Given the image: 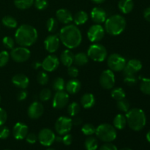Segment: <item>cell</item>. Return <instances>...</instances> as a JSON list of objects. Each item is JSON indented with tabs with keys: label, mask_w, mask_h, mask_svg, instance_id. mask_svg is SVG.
Listing matches in <instances>:
<instances>
[{
	"label": "cell",
	"mask_w": 150,
	"mask_h": 150,
	"mask_svg": "<svg viewBox=\"0 0 150 150\" xmlns=\"http://www.w3.org/2000/svg\"><path fill=\"white\" fill-rule=\"evenodd\" d=\"M37 79H38V83L40 85H45L48 83V81H49V77H48V74L45 72H40L38 75V77H37Z\"/></svg>",
	"instance_id": "40"
},
{
	"label": "cell",
	"mask_w": 150,
	"mask_h": 150,
	"mask_svg": "<svg viewBox=\"0 0 150 150\" xmlns=\"http://www.w3.org/2000/svg\"><path fill=\"white\" fill-rule=\"evenodd\" d=\"M126 59L119 54H112L108 57L107 64L113 72L122 71L126 65Z\"/></svg>",
	"instance_id": "7"
},
{
	"label": "cell",
	"mask_w": 150,
	"mask_h": 150,
	"mask_svg": "<svg viewBox=\"0 0 150 150\" xmlns=\"http://www.w3.org/2000/svg\"><path fill=\"white\" fill-rule=\"evenodd\" d=\"M81 104L83 108H86V109L91 108L95 104V96L91 93L84 94L81 99Z\"/></svg>",
	"instance_id": "24"
},
{
	"label": "cell",
	"mask_w": 150,
	"mask_h": 150,
	"mask_svg": "<svg viewBox=\"0 0 150 150\" xmlns=\"http://www.w3.org/2000/svg\"><path fill=\"white\" fill-rule=\"evenodd\" d=\"M88 18H89V16H88L87 13L85 11L81 10V11H79L78 13H76L74 18H73V21H74L76 25L81 26V25L84 24L88 21Z\"/></svg>",
	"instance_id": "27"
},
{
	"label": "cell",
	"mask_w": 150,
	"mask_h": 150,
	"mask_svg": "<svg viewBox=\"0 0 150 150\" xmlns=\"http://www.w3.org/2000/svg\"><path fill=\"white\" fill-rule=\"evenodd\" d=\"M55 141L57 142H62V137H61V136H57V137H56Z\"/></svg>",
	"instance_id": "56"
},
{
	"label": "cell",
	"mask_w": 150,
	"mask_h": 150,
	"mask_svg": "<svg viewBox=\"0 0 150 150\" xmlns=\"http://www.w3.org/2000/svg\"><path fill=\"white\" fill-rule=\"evenodd\" d=\"M2 42L4 46L8 49H13L15 46V40L10 37H4L2 40Z\"/></svg>",
	"instance_id": "42"
},
{
	"label": "cell",
	"mask_w": 150,
	"mask_h": 150,
	"mask_svg": "<svg viewBox=\"0 0 150 150\" xmlns=\"http://www.w3.org/2000/svg\"><path fill=\"white\" fill-rule=\"evenodd\" d=\"M56 16L58 21L64 23L69 24L73 21V16L72 13L67 9H59L56 13Z\"/></svg>",
	"instance_id": "20"
},
{
	"label": "cell",
	"mask_w": 150,
	"mask_h": 150,
	"mask_svg": "<svg viewBox=\"0 0 150 150\" xmlns=\"http://www.w3.org/2000/svg\"><path fill=\"white\" fill-rule=\"evenodd\" d=\"M28 96V92H26L24 89H22L21 91L18 93L17 95V98L19 101H23L24 100H26V98H27Z\"/></svg>",
	"instance_id": "51"
},
{
	"label": "cell",
	"mask_w": 150,
	"mask_h": 150,
	"mask_svg": "<svg viewBox=\"0 0 150 150\" xmlns=\"http://www.w3.org/2000/svg\"><path fill=\"white\" fill-rule=\"evenodd\" d=\"M12 82L17 87L25 89L29 86V79L26 75L16 74L12 79Z\"/></svg>",
	"instance_id": "21"
},
{
	"label": "cell",
	"mask_w": 150,
	"mask_h": 150,
	"mask_svg": "<svg viewBox=\"0 0 150 150\" xmlns=\"http://www.w3.org/2000/svg\"><path fill=\"white\" fill-rule=\"evenodd\" d=\"M59 65V59L56 55H48L41 63L42 69L47 72H53Z\"/></svg>",
	"instance_id": "15"
},
{
	"label": "cell",
	"mask_w": 150,
	"mask_h": 150,
	"mask_svg": "<svg viewBox=\"0 0 150 150\" xmlns=\"http://www.w3.org/2000/svg\"><path fill=\"white\" fill-rule=\"evenodd\" d=\"M95 130H96V127H95V126H94L93 125L89 124V123L85 124L81 128L82 133H83L85 136H92L93 134H95Z\"/></svg>",
	"instance_id": "36"
},
{
	"label": "cell",
	"mask_w": 150,
	"mask_h": 150,
	"mask_svg": "<svg viewBox=\"0 0 150 150\" xmlns=\"http://www.w3.org/2000/svg\"><path fill=\"white\" fill-rule=\"evenodd\" d=\"M40 66L41 63L39 62H33V64H32V67L35 69H38Z\"/></svg>",
	"instance_id": "54"
},
{
	"label": "cell",
	"mask_w": 150,
	"mask_h": 150,
	"mask_svg": "<svg viewBox=\"0 0 150 150\" xmlns=\"http://www.w3.org/2000/svg\"><path fill=\"white\" fill-rule=\"evenodd\" d=\"M69 102V95L64 91L57 92L53 98V107L56 109H61L65 107Z\"/></svg>",
	"instance_id": "13"
},
{
	"label": "cell",
	"mask_w": 150,
	"mask_h": 150,
	"mask_svg": "<svg viewBox=\"0 0 150 150\" xmlns=\"http://www.w3.org/2000/svg\"><path fill=\"white\" fill-rule=\"evenodd\" d=\"M38 139L42 146H49L55 142L56 136L51 129L43 128L40 131Z\"/></svg>",
	"instance_id": "12"
},
{
	"label": "cell",
	"mask_w": 150,
	"mask_h": 150,
	"mask_svg": "<svg viewBox=\"0 0 150 150\" xmlns=\"http://www.w3.org/2000/svg\"><path fill=\"white\" fill-rule=\"evenodd\" d=\"M91 1H92L94 3H95V4H102V3H103L105 0H91Z\"/></svg>",
	"instance_id": "55"
},
{
	"label": "cell",
	"mask_w": 150,
	"mask_h": 150,
	"mask_svg": "<svg viewBox=\"0 0 150 150\" xmlns=\"http://www.w3.org/2000/svg\"><path fill=\"white\" fill-rule=\"evenodd\" d=\"M59 38L62 43L69 49L79 47L82 41V35L80 29L73 24H67L61 29Z\"/></svg>",
	"instance_id": "1"
},
{
	"label": "cell",
	"mask_w": 150,
	"mask_h": 150,
	"mask_svg": "<svg viewBox=\"0 0 150 150\" xmlns=\"http://www.w3.org/2000/svg\"><path fill=\"white\" fill-rule=\"evenodd\" d=\"M140 89L145 95H150V79H142L140 84Z\"/></svg>",
	"instance_id": "34"
},
{
	"label": "cell",
	"mask_w": 150,
	"mask_h": 150,
	"mask_svg": "<svg viewBox=\"0 0 150 150\" xmlns=\"http://www.w3.org/2000/svg\"><path fill=\"white\" fill-rule=\"evenodd\" d=\"M75 55L70 50H64L60 56V61L66 67H70L74 63Z\"/></svg>",
	"instance_id": "22"
},
{
	"label": "cell",
	"mask_w": 150,
	"mask_h": 150,
	"mask_svg": "<svg viewBox=\"0 0 150 150\" xmlns=\"http://www.w3.org/2000/svg\"><path fill=\"white\" fill-rule=\"evenodd\" d=\"M86 54L91 59L101 62L106 59L108 53L106 48L103 45L99 43H95L89 47Z\"/></svg>",
	"instance_id": "6"
},
{
	"label": "cell",
	"mask_w": 150,
	"mask_h": 150,
	"mask_svg": "<svg viewBox=\"0 0 150 150\" xmlns=\"http://www.w3.org/2000/svg\"><path fill=\"white\" fill-rule=\"evenodd\" d=\"M31 56L30 51L26 47H17L13 48L10 52V57L15 62L18 63L25 62Z\"/></svg>",
	"instance_id": "9"
},
{
	"label": "cell",
	"mask_w": 150,
	"mask_h": 150,
	"mask_svg": "<svg viewBox=\"0 0 150 150\" xmlns=\"http://www.w3.org/2000/svg\"><path fill=\"white\" fill-rule=\"evenodd\" d=\"M81 83L77 79H71L65 84V89L69 94H76L80 91Z\"/></svg>",
	"instance_id": "23"
},
{
	"label": "cell",
	"mask_w": 150,
	"mask_h": 150,
	"mask_svg": "<svg viewBox=\"0 0 150 150\" xmlns=\"http://www.w3.org/2000/svg\"><path fill=\"white\" fill-rule=\"evenodd\" d=\"M117 106L118 108V109L120 110L122 112H125L127 113V111L130 110V103L125 99L120 100H118L117 104Z\"/></svg>",
	"instance_id": "37"
},
{
	"label": "cell",
	"mask_w": 150,
	"mask_h": 150,
	"mask_svg": "<svg viewBox=\"0 0 150 150\" xmlns=\"http://www.w3.org/2000/svg\"><path fill=\"white\" fill-rule=\"evenodd\" d=\"M1 22H2V24L4 25V26L9 28V29H14V28H16L18 25L16 19L10 16H4L2 18Z\"/></svg>",
	"instance_id": "30"
},
{
	"label": "cell",
	"mask_w": 150,
	"mask_h": 150,
	"mask_svg": "<svg viewBox=\"0 0 150 150\" xmlns=\"http://www.w3.org/2000/svg\"><path fill=\"white\" fill-rule=\"evenodd\" d=\"M10 59V54L7 51H2L0 52V67H2L7 64Z\"/></svg>",
	"instance_id": "41"
},
{
	"label": "cell",
	"mask_w": 150,
	"mask_h": 150,
	"mask_svg": "<svg viewBox=\"0 0 150 150\" xmlns=\"http://www.w3.org/2000/svg\"><path fill=\"white\" fill-rule=\"evenodd\" d=\"M44 113V107L42 103L35 101L29 105L28 108V115L32 120L39 119Z\"/></svg>",
	"instance_id": "17"
},
{
	"label": "cell",
	"mask_w": 150,
	"mask_h": 150,
	"mask_svg": "<svg viewBox=\"0 0 150 150\" xmlns=\"http://www.w3.org/2000/svg\"><path fill=\"white\" fill-rule=\"evenodd\" d=\"M106 13L101 7H94L92 9V12H91V18H92V20L95 23H98V24H100V23H104L105 21V20H106Z\"/></svg>",
	"instance_id": "19"
},
{
	"label": "cell",
	"mask_w": 150,
	"mask_h": 150,
	"mask_svg": "<svg viewBox=\"0 0 150 150\" xmlns=\"http://www.w3.org/2000/svg\"><path fill=\"white\" fill-rule=\"evenodd\" d=\"M0 103H1V95H0Z\"/></svg>",
	"instance_id": "60"
},
{
	"label": "cell",
	"mask_w": 150,
	"mask_h": 150,
	"mask_svg": "<svg viewBox=\"0 0 150 150\" xmlns=\"http://www.w3.org/2000/svg\"><path fill=\"white\" fill-rule=\"evenodd\" d=\"M51 96H52V93H51V91L49 89H42L40 93L39 98L40 99V100L42 101H48L51 99Z\"/></svg>",
	"instance_id": "39"
},
{
	"label": "cell",
	"mask_w": 150,
	"mask_h": 150,
	"mask_svg": "<svg viewBox=\"0 0 150 150\" xmlns=\"http://www.w3.org/2000/svg\"><path fill=\"white\" fill-rule=\"evenodd\" d=\"M146 140H147L148 142H149V143H150V130L147 133V134H146Z\"/></svg>",
	"instance_id": "57"
},
{
	"label": "cell",
	"mask_w": 150,
	"mask_h": 150,
	"mask_svg": "<svg viewBox=\"0 0 150 150\" xmlns=\"http://www.w3.org/2000/svg\"><path fill=\"white\" fill-rule=\"evenodd\" d=\"M125 117L129 127L134 131H140L146 125V115L141 108H134L130 109Z\"/></svg>",
	"instance_id": "3"
},
{
	"label": "cell",
	"mask_w": 150,
	"mask_h": 150,
	"mask_svg": "<svg viewBox=\"0 0 150 150\" xmlns=\"http://www.w3.org/2000/svg\"><path fill=\"white\" fill-rule=\"evenodd\" d=\"M47 150H55V149H52V148H48V149H47Z\"/></svg>",
	"instance_id": "59"
},
{
	"label": "cell",
	"mask_w": 150,
	"mask_h": 150,
	"mask_svg": "<svg viewBox=\"0 0 150 150\" xmlns=\"http://www.w3.org/2000/svg\"><path fill=\"white\" fill-rule=\"evenodd\" d=\"M52 87L56 92L64 91V89H65V83L64 79L61 77L56 78L52 83Z\"/></svg>",
	"instance_id": "32"
},
{
	"label": "cell",
	"mask_w": 150,
	"mask_h": 150,
	"mask_svg": "<svg viewBox=\"0 0 150 150\" xmlns=\"http://www.w3.org/2000/svg\"><path fill=\"white\" fill-rule=\"evenodd\" d=\"M126 20L121 15H114L106 18L105 21V30L113 36L120 35L126 28Z\"/></svg>",
	"instance_id": "4"
},
{
	"label": "cell",
	"mask_w": 150,
	"mask_h": 150,
	"mask_svg": "<svg viewBox=\"0 0 150 150\" xmlns=\"http://www.w3.org/2000/svg\"><path fill=\"white\" fill-rule=\"evenodd\" d=\"M114 127L118 130H122L127 125V119L123 114H119L114 119Z\"/></svg>",
	"instance_id": "26"
},
{
	"label": "cell",
	"mask_w": 150,
	"mask_h": 150,
	"mask_svg": "<svg viewBox=\"0 0 150 150\" xmlns=\"http://www.w3.org/2000/svg\"><path fill=\"white\" fill-rule=\"evenodd\" d=\"M124 82L126 85H127V86H134V85L136 84V83H137V79H136V77L135 76V75L125 76Z\"/></svg>",
	"instance_id": "44"
},
{
	"label": "cell",
	"mask_w": 150,
	"mask_h": 150,
	"mask_svg": "<svg viewBox=\"0 0 150 150\" xmlns=\"http://www.w3.org/2000/svg\"><path fill=\"white\" fill-rule=\"evenodd\" d=\"M28 126L22 122H17L14 125L13 129V135L17 140H22L26 138L28 134Z\"/></svg>",
	"instance_id": "18"
},
{
	"label": "cell",
	"mask_w": 150,
	"mask_h": 150,
	"mask_svg": "<svg viewBox=\"0 0 150 150\" xmlns=\"http://www.w3.org/2000/svg\"><path fill=\"white\" fill-rule=\"evenodd\" d=\"M100 150H118L117 147L113 144L108 142V143H105L104 144H103L101 146V147L100 148Z\"/></svg>",
	"instance_id": "50"
},
{
	"label": "cell",
	"mask_w": 150,
	"mask_h": 150,
	"mask_svg": "<svg viewBox=\"0 0 150 150\" xmlns=\"http://www.w3.org/2000/svg\"><path fill=\"white\" fill-rule=\"evenodd\" d=\"M120 150H133L131 149H130V148H127V147H125V148H122V149H121Z\"/></svg>",
	"instance_id": "58"
},
{
	"label": "cell",
	"mask_w": 150,
	"mask_h": 150,
	"mask_svg": "<svg viewBox=\"0 0 150 150\" xmlns=\"http://www.w3.org/2000/svg\"><path fill=\"white\" fill-rule=\"evenodd\" d=\"M67 73H68V75L72 78H76L78 76H79V71L78 70L77 67H76L75 66H70L68 67V70H67Z\"/></svg>",
	"instance_id": "46"
},
{
	"label": "cell",
	"mask_w": 150,
	"mask_h": 150,
	"mask_svg": "<svg viewBox=\"0 0 150 150\" xmlns=\"http://www.w3.org/2000/svg\"><path fill=\"white\" fill-rule=\"evenodd\" d=\"M38 38V31L34 26L23 24L16 32L15 40L18 45L23 47H29L33 45Z\"/></svg>",
	"instance_id": "2"
},
{
	"label": "cell",
	"mask_w": 150,
	"mask_h": 150,
	"mask_svg": "<svg viewBox=\"0 0 150 150\" xmlns=\"http://www.w3.org/2000/svg\"><path fill=\"white\" fill-rule=\"evenodd\" d=\"M34 0H14V4L19 10H26L32 7Z\"/></svg>",
	"instance_id": "29"
},
{
	"label": "cell",
	"mask_w": 150,
	"mask_h": 150,
	"mask_svg": "<svg viewBox=\"0 0 150 150\" xmlns=\"http://www.w3.org/2000/svg\"><path fill=\"white\" fill-rule=\"evenodd\" d=\"M25 139H26V142H27L29 144H31L36 143L37 141L38 140V136H37L35 133H28V134L26 135Z\"/></svg>",
	"instance_id": "47"
},
{
	"label": "cell",
	"mask_w": 150,
	"mask_h": 150,
	"mask_svg": "<svg viewBox=\"0 0 150 150\" xmlns=\"http://www.w3.org/2000/svg\"><path fill=\"white\" fill-rule=\"evenodd\" d=\"M73 142V136L72 135L67 133V134L64 135V136L62 137V143L64 144L66 146H69L72 144Z\"/></svg>",
	"instance_id": "49"
},
{
	"label": "cell",
	"mask_w": 150,
	"mask_h": 150,
	"mask_svg": "<svg viewBox=\"0 0 150 150\" xmlns=\"http://www.w3.org/2000/svg\"><path fill=\"white\" fill-rule=\"evenodd\" d=\"M100 83L105 89H111L115 85V76L112 70H105L101 73L100 77Z\"/></svg>",
	"instance_id": "11"
},
{
	"label": "cell",
	"mask_w": 150,
	"mask_h": 150,
	"mask_svg": "<svg viewBox=\"0 0 150 150\" xmlns=\"http://www.w3.org/2000/svg\"><path fill=\"white\" fill-rule=\"evenodd\" d=\"M89 62V57L86 53L80 52L75 55L74 62L78 66H83Z\"/></svg>",
	"instance_id": "28"
},
{
	"label": "cell",
	"mask_w": 150,
	"mask_h": 150,
	"mask_svg": "<svg viewBox=\"0 0 150 150\" xmlns=\"http://www.w3.org/2000/svg\"><path fill=\"white\" fill-rule=\"evenodd\" d=\"M126 94L124 89L121 87H116L111 92V97L117 101L125 98Z\"/></svg>",
	"instance_id": "33"
},
{
	"label": "cell",
	"mask_w": 150,
	"mask_h": 150,
	"mask_svg": "<svg viewBox=\"0 0 150 150\" xmlns=\"http://www.w3.org/2000/svg\"><path fill=\"white\" fill-rule=\"evenodd\" d=\"M44 45L46 51L49 53H54L58 50L60 45V39L57 35H50L45 38Z\"/></svg>",
	"instance_id": "16"
},
{
	"label": "cell",
	"mask_w": 150,
	"mask_h": 150,
	"mask_svg": "<svg viewBox=\"0 0 150 150\" xmlns=\"http://www.w3.org/2000/svg\"><path fill=\"white\" fill-rule=\"evenodd\" d=\"M10 136V130L5 126H0V139H6Z\"/></svg>",
	"instance_id": "45"
},
{
	"label": "cell",
	"mask_w": 150,
	"mask_h": 150,
	"mask_svg": "<svg viewBox=\"0 0 150 150\" xmlns=\"http://www.w3.org/2000/svg\"><path fill=\"white\" fill-rule=\"evenodd\" d=\"M72 119L67 117H60L55 123V130L59 135L64 136L69 133L73 127Z\"/></svg>",
	"instance_id": "8"
},
{
	"label": "cell",
	"mask_w": 150,
	"mask_h": 150,
	"mask_svg": "<svg viewBox=\"0 0 150 150\" xmlns=\"http://www.w3.org/2000/svg\"><path fill=\"white\" fill-rule=\"evenodd\" d=\"M142 68V64L141 61L139 59H130L126 63V65L125 68L123 69V74L125 76H133L136 73L140 71Z\"/></svg>",
	"instance_id": "14"
},
{
	"label": "cell",
	"mask_w": 150,
	"mask_h": 150,
	"mask_svg": "<svg viewBox=\"0 0 150 150\" xmlns=\"http://www.w3.org/2000/svg\"><path fill=\"white\" fill-rule=\"evenodd\" d=\"M5 150H7V149H5Z\"/></svg>",
	"instance_id": "61"
},
{
	"label": "cell",
	"mask_w": 150,
	"mask_h": 150,
	"mask_svg": "<svg viewBox=\"0 0 150 150\" xmlns=\"http://www.w3.org/2000/svg\"><path fill=\"white\" fill-rule=\"evenodd\" d=\"M85 149L86 150H96L98 147V142L95 137L87 138L84 142Z\"/></svg>",
	"instance_id": "31"
},
{
	"label": "cell",
	"mask_w": 150,
	"mask_h": 150,
	"mask_svg": "<svg viewBox=\"0 0 150 150\" xmlns=\"http://www.w3.org/2000/svg\"><path fill=\"white\" fill-rule=\"evenodd\" d=\"M81 111V107L79 105V103L76 102L72 103L71 104H70L67 108V113L69 114V115H70L71 117H75V116L78 115L79 113Z\"/></svg>",
	"instance_id": "35"
},
{
	"label": "cell",
	"mask_w": 150,
	"mask_h": 150,
	"mask_svg": "<svg viewBox=\"0 0 150 150\" xmlns=\"http://www.w3.org/2000/svg\"><path fill=\"white\" fill-rule=\"evenodd\" d=\"M118 7L122 13L128 14L133 10L134 7V3L133 0H120L118 3Z\"/></svg>",
	"instance_id": "25"
},
{
	"label": "cell",
	"mask_w": 150,
	"mask_h": 150,
	"mask_svg": "<svg viewBox=\"0 0 150 150\" xmlns=\"http://www.w3.org/2000/svg\"><path fill=\"white\" fill-rule=\"evenodd\" d=\"M144 17L148 22L150 23V7L145 9L144 11Z\"/></svg>",
	"instance_id": "52"
},
{
	"label": "cell",
	"mask_w": 150,
	"mask_h": 150,
	"mask_svg": "<svg viewBox=\"0 0 150 150\" xmlns=\"http://www.w3.org/2000/svg\"><path fill=\"white\" fill-rule=\"evenodd\" d=\"M95 134L100 140L106 143L114 142L117 136L115 127L107 123L100 125L98 127H96Z\"/></svg>",
	"instance_id": "5"
},
{
	"label": "cell",
	"mask_w": 150,
	"mask_h": 150,
	"mask_svg": "<svg viewBox=\"0 0 150 150\" xmlns=\"http://www.w3.org/2000/svg\"><path fill=\"white\" fill-rule=\"evenodd\" d=\"M105 35L104 28L100 24L92 25L90 26L87 32L88 39L92 42H98L100 41Z\"/></svg>",
	"instance_id": "10"
},
{
	"label": "cell",
	"mask_w": 150,
	"mask_h": 150,
	"mask_svg": "<svg viewBox=\"0 0 150 150\" xmlns=\"http://www.w3.org/2000/svg\"><path fill=\"white\" fill-rule=\"evenodd\" d=\"M46 27L47 29L49 32H54L57 29L58 27V22L57 20L54 18H51L48 20L46 23Z\"/></svg>",
	"instance_id": "38"
},
{
	"label": "cell",
	"mask_w": 150,
	"mask_h": 150,
	"mask_svg": "<svg viewBox=\"0 0 150 150\" xmlns=\"http://www.w3.org/2000/svg\"><path fill=\"white\" fill-rule=\"evenodd\" d=\"M35 7L39 10H43L47 8L48 5V2L47 0H35L34 1Z\"/></svg>",
	"instance_id": "43"
},
{
	"label": "cell",
	"mask_w": 150,
	"mask_h": 150,
	"mask_svg": "<svg viewBox=\"0 0 150 150\" xmlns=\"http://www.w3.org/2000/svg\"><path fill=\"white\" fill-rule=\"evenodd\" d=\"M72 122H73V125L79 126L82 123V120L80 118V117H76V116H75L74 119H73V120H72Z\"/></svg>",
	"instance_id": "53"
},
{
	"label": "cell",
	"mask_w": 150,
	"mask_h": 150,
	"mask_svg": "<svg viewBox=\"0 0 150 150\" xmlns=\"http://www.w3.org/2000/svg\"><path fill=\"white\" fill-rule=\"evenodd\" d=\"M7 119V114L5 110L0 108V126L3 125L6 122Z\"/></svg>",
	"instance_id": "48"
}]
</instances>
